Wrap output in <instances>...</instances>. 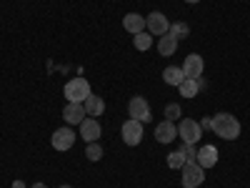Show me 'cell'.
Returning a JSON list of instances; mask_svg holds the SVG:
<instances>
[{
  "label": "cell",
  "mask_w": 250,
  "mask_h": 188,
  "mask_svg": "<svg viewBox=\"0 0 250 188\" xmlns=\"http://www.w3.org/2000/svg\"><path fill=\"white\" fill-rule=\"evenodd\" d=\"M210 120H213L210 131H213L215 136H220V138H225V141H235V138L240 136V123H238L235 116H230V113H215Z\"/></svg>",
  "instance_id": "obj_1"
},
{
  "label": "cell",
  "mask_w": 250,
  "mask_h": 188,
  "mask_svg": "<svg viewBox=\"0 0 250 188\" xmlns=\"http://www.w3.org/2000/svg\"><path fill=\"white\" fill-rule=\"evenodd\" d=\"M62 93H65L68 103H85V98L90 95V83L85 78H70Z\"/></svg>",
  "instance_id": "obj_2"
},
{
  "label": "cell",
  "mask_w": 250,
  "mask_h": 188,
  "mask_svg": "<svg viewBox=\"0 0 250 188\" xmlns=\"http://www.w3.org/2000/svg\"><path fill=\"white\" fill-rule=\"evenodd\" d=\"M180 171H183V178H180L183 188H198V186H203V181H205V168H200L198 163H185Z\"/></svg>",
  "instance_id": "obj_3"
},
{
  "label": "cell",
  "mask_w": 250,
  "mask_h": 188,
  "mask_svg": "<svg viewBox=\"0 0 250 188\" xmlns=\"http://www.w3.org/2000/svg\"><path fill=\"white\" fill-rule=\"evenodd\" d=\"M145 28H148L150 35H165V33L170 30V20H168V15H165V13L153 10L148 18H145Z\"/></svg>",
  "instance_id": "obj_4"
},
{
  "label": "cell",
  "mask_w": 250,
  "mask_h": 188,
  "mask_svg": "<svg viewBox=\"0 0 250 188\" xmlns=\"http://www.w3.org/2000/svg\"><path fill=\"white\" fill-rule=\"evenodd\" d=\"M178 136L183 138V143H198L200 136H203V128L198 120H190V118H183L180 125H178Z\"/></svg>",
  "instance_id": "obj_5"
},
{
  "label": "cell",
  "mask_w": 250,
  "mask_h": 188,
  "mask_svg": "<svg viewBox=\"0 0 250 188\" xmlns=\"http://www.w3.org/2000/svg\"><path fill=\"white\" fill-rule=\"evenodd\" d=\"M123 141H125V145H138L140 141H143V123L140 120H135V118H128L123 123Z\"/></svg>",
  "instance_id": "obj_6"
},
{
  "label": "cell",
  "mask_w": 250,
  "mask_h": 188,
  "mask_svg": "<svg viewBox=\"0 0 250 188\" xmlns=\"http://www.w3.org/2000/svg\"><path fill=\"white\" fill-rule=\"evenodd\" d=\"M128 113H130V118H135V120H140V123H148V120L153 118V116H150L148 100L140 98V95L130 98V103H128Z\"/></svg>",
  "instance_id": "obj_7"
},
{
  "label": "cell",
  "mask_w": 250,
  "mask_h": 188,
  "mask_svg": "<svg viewBox=\"0 0 250 188\" xmlns=\"http://www.w3.org/2000/svg\"><path fill=\"white\" fill-rule=\"evenodd\" d=\"M75 133H73V128H58L55 133H53V148L55 151H70L73 148V143H75Z\"/></svg>",
  "instance_id": "obj_8"
},
{
  "label": "cell",
  "mask_w": 250,
  "mask_h": 188,
  "mask_svg": "<svg viewBox=\"0 0 250 188\" xmlns=\"http://www.w3.org/2000/svg\"><path fill=\"white\" fill-rule=\"evenodd\" d=\"M203 70H205V63H203V58H200L198 53H190V55L185 58V63H183L185 78H200Z\"/></svg>",
  "instance_id": "obj_9"
},
{
  "label": "cell",
  "mask_w": 250,
  "mask_h": 188,
  "mask_svg": "<svg viewBox=\"0 0 250 188\" xmlns=\"http://www.w3.org/2000/svg\"><path fill=\"white\" fill-rule=\"evenodd\" d=\"M175 138H178V125L173 120L158 123V128H155V141L158 143H173Z\"/></svg>",
  "instance_id": "obj_10"
},
{
  "label": "cell",
  "mask_w": 250,
  "mask_h": 188,
  "mask_svg": "<svg viewBox=\"0 0 250 188\" xmlns=\"http://www.w3.org/2000/svg\"><path fill=\"white\" fill-rule=\"evenodd\" d=\"M195 163L200 165V168H213V165L218 163V148L215 145H200Z\"/></svg>",
  "instance_id": "obj_11"
},
{
  "label": "cell",
  "mask_w": 250,
  "mask_h": 188,
  "mask_svg": "<svg viewBox=\"0 0 250 188\" xmlns=\"http://www.w3.org/2000/svg\"><path fill=\"white\" fill-rule=\"evenodd\" d=\"M80 138L85 143H95L100 138V123L95 118H85L80 123Z\"/></svg>",
  "instance_id": "obj_12"
},
{
  "label": "cell",
  "mask_w": 250,
  "mask_h": 188,
  "mask_svg": "<svg viewBox=\"0 0 250 188\" xmlns=\"http://www.w3.org/2000/svg\"><path fill=\"white\" fill-rule=\"evenodd\" d=\"M62 118H65V123H70V125H80L83 120H85V108H83V103H68L65 111H62Z\"/></svg>",
  "instance_id": "obj_13"
},
{
  "label": "cell",
  "mask_w": 250,
  "mask_h": 188,
  "mask_svg": "<svg viewBox=\"0 0 250 188\" xmlns=\"http://www.w3.org/2000/svg\"><path fill=\"white\" fill-rule=\"evenodd\" d=\"M83 108H85V116H90V118H98V116H103L105 113V100H103L100 95H88L85 98V103H83Z\"/></svg>",
  "instance_id": "obj_14"
},
{
  "label": "cell",
  "mask_w": 250,
  "mask_h": 188,
  "mask_svg": "<svg viewBox=\"0 0 250 188\" xmlns=\"http://www.w3.org/2000/svg\"><path fill=\"white\" fill-rule=\"evenodd\" d=\"M123 28L128 30V33H133V35H138V33L145 30V18L140 13H128V15L123 18Z\"/></svg>",
  "instance_id": "obj_15"
},
{
  "label": "cell",
  "mask_w": 250,
  "mask_h": 188,
  "mask_svg": "<svg viewBox=\"0 0 250 188\" xmlns=\"http://www.w3.org/2000/svg\"><path fill=\"white\" fill-rule=\"evenodd\" d=\"M175 50H178V40H175V38H173L170 33L160 35V40H158V53L168 58V55H173Z\"/></svg>",
  "instance_id": "obj_16"
},
{
  "label": "cell",
  "mask_w": 250,
  "mask_h": 188,
  "mask_svg": "<svg viewBox=\"0 0 250 188\" xmlns=\"http://www.w3.org/2000/svg\"><path fill=\"white\" fill-rule=\"evenodd\" d=\"M163 80L168 83V86H180V83L185 80V73H183V68H178V66H168L163 70Z\"/></svg>",
  "instance_id": "obj_17"
},
{
  "label": "cell",
  "mask_w": 250,
  "mask_h": 188,
  "mask_svg": "<svg viewBox=\"0 0 250 188\" xmlns=\"http://www.w3.org/2000/svg\"><path fill=\"white\" fill-rule=\"evenodd\" d=\"M178 91H180V95L183 98H195L198 93H200V86H198V78H185L180 86H178Z\"/></svg>",
  "instance_id": "obj_18"
},
{
  "label": "cell",
  "mask_w": 250,
  "mask_h": 188,
  "mask_svg": "<svg viewBox=\"0 0 250 188\" xmlns=\"http://www.w3.org/2000/svg\"><path fill=\"white\" fill-rule=\"evenodd\" d=\"M133 43H135V48H138V50H150V48H153V35L143 30V33L133 35Z\"/></svg>",
  "instance_id": "obj_19"
},
{
  "label": "cell",
  "mask_w": 250,
  "mask_h": 188,
  "mask_svg": "<svg viewBox=\"0 0 250 188\" xmlns=\"http://www.w3.org/2000/svg\"><path fill=\"white\" fill-rule=\"evenodd\" d=\"M175 40H183V38H188V35H190V28H188V23H183V20H180V23H170V30H168Z\"/></svg>",
  "instance_id": "obj_20"
},
{
  "label": "cell",
  "mask_w": 250,
  "mask_h": 188,
  "mask_svg": "<svg viewBox=\"0 0 250 188\" xmlns=\"http://www.w3.org/2000/svg\"><path fill=\"white\" fill-rule=\"evenodd\" d=\"M180 153L185 156V163H195V158H198V148H195V143H183Z\"/></svg>",
  "instance_id": "obj_21"
},
{
  "label": "cell",
  "mask_w": 250,
  "mask_h": 188,
  "mask_svg": "<svg viewBox=\"0 0 250 188\" xmlns=\"http://www.w3.org/2000/svg\"><path fill=\"white\" fill-rule=\"evenodd\" d=\"M183 165H185V156H183L180 151H173V153L168 156V168L178 171V168H183Z\"/></svg>",
  "instance_id": "obj_22"
},
{
  "label": "cell",
  "mask_w": 250,
  "mask_h": 188,
  "mask_svg": "<svg viewBox=\"0 0 250 188\" xmlns=\"http://www.w3.org/2000/svg\"><path fill=\"white\" fill-rule=\"evenodd\" d=\"M85 156H88V161H93V163L103 158V148H100V143H98V141H95V143H88Z\"/></svg>",
  "instance_id": "obj_23"
},
{
  "label": "cell",
  "mask_w": 250,
  "mask_h": 188,
  "mask_svg": "<svg viewBox=\"0 0 250 188\" xmlns=\"http://www.w3.org/2000/svg\"><path fill=\"white\" fill-rule=\"evenodd\" d=\"M183 113H180V106H178V103H168V106H165V120H178Z\"/></svg>",
  "instance_id": "obj_24"
},
{
  "label": "cell",
  "mask_w": 250,
  "mask_h": 188,
  "mask_svg": "<svg viewBox=\"0 0 250 188\" xmlns=\"http://www.w3.org/2000/svg\"><path fill=\"white\" fill-rule=\"evenodd\" d=\"M210 125H213V120H210V118H203V120H200V128H205V131L210 128Z\"/></svg>",
  "instance_id": "obj_25"
},
{
  "label": "cell",
  "mask_w": 250,
  "mask_h": 188,
  "mask_svg": "<svg viewBox=\"0 0 250 188\" xmlns=\"http://www.w3.org/2000/svg\"><path fill=\"white\" fill-rule=\"evenodd\" d=\"M13 188H23V183H20V181H15V183H13Z\"/></svg>",
  "instance_id": "obj_26"
},
{
  "label": "cell",
  "mask_w": 250,
  "mask_h": 188,
  "mask_svg": "<svg viewBox=\"0 0 250 188\" xmlns=\"http://www.w3.org/2000/svg\"><path fill=\"white\" fill-rule=\"evenodd\" d=\"M33 188H48V186H45V183H35Z\"/></svg>",
  "instance_id": "obj_27"
},
{
  "label": "cell",
  "mask_w": 250,
  "mask_h": 188,
  "mask_svg": "<svg viewBox=\"0 0 250 188\" xmlns=\"http://www.w3.org/2000/svg\"><path fill=\"white\" fill-rule=\"evenodd\" d=\"M185 3H190V5H195V3H200V0H185Z\"/></svg>",
  "instance_id": "obj_28"
},
{
  "label": "cell",
  "mask_w": 250,
  "mask_h": 188,
  "mask_svg": "<svg viewBox=\"0 0 250 188\" xmlns=\"http://www.w3.org/2000/svg\"><path fill=\"white\" fill-rule=\"evenodd\" d=\"M60 188H73V186H60Z\"/></svg>",
  "instance_id": "obj_29"
}]
</instances>
